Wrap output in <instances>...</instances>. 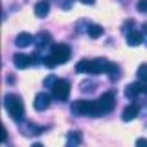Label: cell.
<instances>
[{"label": "cell", "mask_w": 147, "mask_h": 147, "mask_svg": "<svg viewBox=\"0 0 147 147\" xmlns=\"http://www.w3.org/2000/svg\"><path fill=\"white\" fill-rule=\"evenodd\" d=\"M138 79L140 81H147V63H142L140 66H138Z\"/></svg>", "instance_id": "cell-17"}, {"label": "cell", "mask_w": 147, "mask_h": 147, "mask_svg": "<svg viewBox=\"0 0 147 147\" xmlns=\"http://www.w3.org/2000/svg\"><path fill=\"white\" fill-rule=\"evenodd\" d=\"M33 107L35 110H46L50 107V96L44 94V92H40V94L35 96V101H33Z\"/></svg>", "instance_id": "cell-7"}, {"label": "cell", "mask_w": 147, "mask_h": 147, "mask_svg": "<svg viewBox=\"0 0 147 147\" xmlns=\"http://www.w3.org/2000/svg\"><path fill=\"white\" fill-rule=\"evenodd\" d=\"M52 94H53L55 99L66 101L68 96H70V83L66 79H57L53 83V86H52Z\"/></svg>", "instance_id": "cell-5"}, {"label": "cell", "mask_w": 147, "mask_h": 147, "mask_svg": "<svg viewBox=\"0 0 147 147\" xmlns=\"http://www.w3.org/2000/svg\"><path fill=\"white\" fill-rule=\"evenodd\" d=\"M114 96L112 94H103L101 98L96 101V105H98V114H107L110 110L114 109Z\"/></svg>", "instance_id": "cell-6"}, {"label": "cell", "mask_w": 147, "mask_h": 147, "mask_svg": "<svg viewBox=\"0 0 147 147\" xmlns=\"http://www.w3.org/2000/svg\"><path fill=\"white\" fill-rule=\"evenodd\" d=\"M79 142H81V134H79V132H70V134H68L66 147H77Z\"/></svg>", "instance_id": "cell-15"}, {"label": "cell", "mask_w": 147, "mask_h": 147, "mask_svg": "<svg viewBox=\"0 0 147 147\" xmlns=\"http://www.w3.org/2000/svg\"><path fill=\"white\" fill-rule=\"evenodd\" d=\"M72 112L74 114H85V116H96L98 114V105H96V101H74L72 103Z\"/></svg>", "instance_id": "cell-4"}, {"label": "cell", "mask_w": 147, "mask_h": 147, "mask_svg": "<svg viewBox=\"0 0 147 147\" xmlns=\"http://www.w3.org/2000/svg\"><path fill=\"white\" fill-rule=\"evenodd\" d=\"M48 13H50V4L46 2V0H40V2L35 4V15H37V17L42 18V17L48 15Z\"/></svg>", "instance_id": "cell-13"}, {"label": "cell", "mask_w": 147, "mask_h": 147, "mask_svg": "<svg viewBox=\"0 0 147 147\" xmlns=\"http://www.w3.org/2000/svg\"><path fill=\"white\" fill-rule=\"evenodd\" d=\"M70 55H72V50H70V46H68V44H53L52 46V53H50V57L55 61V64L68 63Z\"/></svg>", "instance_id": "cell-3"}, {"label": "cell", "mask_w": 147, "mask_h": 147, "mask_svg": "<svg viewBox=\"0 0 147 147\" xmlns=\"http://www.w3.org/2000/svg\"><path fill=\"white\" fill-rule=\"evenodd\" d=\"M37 42H39V46H48L46 42H50V35H46V33H39V37H37Z\"/></svg>", "instance_id": "cell-18"}, {"label": "cell", "mask_w": 147, "mask_h": 147, "mask_svg": "<svg viewBox=\"0 0 147 147\" xmlns=\"http://www.w3.org/2000/svg\"><path fill=\"white\" fill-rule=\"evenodd\" d=\"M107 66H109V61L105 59H83V61L77 63L76 70L79 74H105L107 72Z\"/></svg>", "instance_id": "cell-2"}, {"label": "cell", "mask_w": 147, "mask_h": 147, "mask_svg": "<svg viewBox=\"0 0 147 147\" xmlns=\"http://www.w3.org/2000/svg\"><path fill=\"white\" fill-rule=\"evenodd\" d=\"M31 147H44V145H42V144H39V142H37V144H33Z\"/></svg>", "instance_id": "cell-24"}, {"label": "cell", "mask_w": 147, "mask_h": 147, "mask_svg": "<svg viewBox=\"0 0 147 147\" xmlns=\"http://www.w3.org/2000/svg\"><path fill=\"white\" fill-rule=\"evenodd\" d=\"M13 64H15L17 68H20V70H24V68H28L31 63V57L30 55H24V53H17L15 57H13Z\"/></svg>", "instance_id": "cell-8"}, {"label": "cell", "mask_w": 147, "mask_h": 147, "mask_svg": "<svg viewBox=\"0 0 147 147\" xmlns=\"http://www.w3.org/2000/svg\"><path fill=\"white\" fill-rule=\"evenodd\" d=\"M86 30H88V35L92 37V39H99V37L103 35V28H101L99 24H90Z\"/></svg>", "instance_id": "cell-14"}, {"label": "cell", "mask_w": 147, "mask_h": 147, "mask_svg": "<svg viewBox=\"0 0 147 147\" xmlns=\"http://www.w3.org/2000/svg\"><path fill=\"white\" fill-rule=\"evenodd\" d=\"M81 2H83V4H86V6H92L96 0H81Z\"/></svg>", "instance_id": "cell-23"}, {"label": "cell", "mask_w": 147, "mask_h": 147, "mask_svg": "<svg viewBox=\"0 0 147 147\" xmlns=\"http://www.w3.org/2000/svg\"><path fill=\"white\" fill-rule=\"evenodd\" d=\"M144 42V35L140 33V31H131V33H127V44L129 46H140Z\"/></svg>", "instance_id": "cell-12"}, {"label": "cell", "mask_w": 147, "mask_h": 147, "mask_svg": "<svg viewBox=\"0 0 147 147\" xmlns=\"http://www.w3.org/2000/svg\"><path fill=\"white\" fill-rule=\"evenodd\" d=\"M57 79H59V77H55V76H50V77H46L44 85H46V86H50V88H52V86H53V83L57 81Z\"/></svg>", "instance_id": "cell-20"}, {"label": "cell", "mask_w": 147, "mask_h": 147, "mask_svg": "<svg viewBox=\"0 0 147 147\" xmlns=\"http://www.w3.org/2000/svg\"><path fill=\"white\" fill-rule=\"evenodd\" d=\"M136 9H138L140 13H147V0H138Z\"/></svg>", "instance_id": "cell-19"}, {"label": "cell", "mask_w": 147, "mask_h": 147, "mask_svg": "<svg viewBox=\"0 0 147 147\" xmlns=\"http://www.w3.org/2000/svg\"><path fill=\"white\" fill-rule=\"evenodd\" d=\"M138 112H140V107H138L136 103H132V105H129V107H125V110H123V114H121L123 121H131V119H134V118L138 116Z\"/></svg>", "instance_id": "cell-9"}, {"label": "cell", "mask_w": 147, "mask_h": 147, "mask_svg": "<svg viewBox=\"0 0 147 147\" xmlns=\"http://www.w3.org/2000/svg\"><path fill=\"white\" fill-rule=\"evenodd\" d=\"M136 147H147V140H145V138H138V140H136Z\"/></svg>", "instance_id": "cell-22"}, {"label": "cell", "mask_w": 147, "mask_h": 147, "mask_svg": "<svg viewBox=\"0 0 147 147\" xmlns=\"http://www.w3.org/2000/svg\"><path fill=\"white\" fill-rule=\"evenodd\" d=\"M44 64H46L48 68H53V66H57V64H55V61H53L52 57H50V55H48V57H44Z\"/></svg>", "instance_id": "cell-21"}, {"label": "cell", "mask_w": 147, "mask_h": 147, "mask_svg": "<svg viewBox=\"0 0 147 147\" xmlns=\"http://www.w3.org/2000/svg\"><path fill=\"white\" fill-rule=\"evenodd\" d=\"M4 105H6V110L9 112V116L15 121H22V118H24V103L17 94H6Z\"/></svg>", "instance_id": "cell-1"}, {"label": "cell", "mask_w": 147, "mask_h": 147, "mask_svg": "<svg viewBox=\"0 0 147 147\" xmlns=\"http://www.w3.org/2000/svg\"><path fill=\"white\" fill-rule=\"evenodd\" d=\"M33 37H31L30 33H18L17 35V39H15V44L17 46H20V48H26V46H30V44H33Z\"/></svg>", "instance_id": "cell-11"}, {"label": "cell", "mask_w": 147, "mask_h": 147, "mask_svg": "<svg viewBox=\"0 0 147 147\" xmlns=\"http://www.w3.org/2000/svg\"><path fill=\"white\" fill-rule=\"evenodd\" d=\"M140 92H142V83H129V85L125 86V96L129 99L136 98Z\"/></svg>", "instance_id": "cell-10"}, {"label": "cell", "mask_w": 147, "mask_h": 147, "mask_svg": "<svg viewBox=\"0 0 147 147\" xmlns=\"http://www.w3.org/2000/svg\"><path fill=\"white\" fill-rule=\"evenodd\" d=\"M105 74H109V77L110 79H118L119 77V68H118V64H114V63H109V66H107V72Z\"/></svg>", "instance_id": "cell-16"}]
</instances>
